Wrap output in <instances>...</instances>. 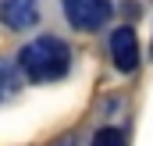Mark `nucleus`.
I'll use <instances>...</instances> for the list:
<instances>
[{
  "instance_id": "nucleus-5",
  "label": "nucleus",
  "mask_w": 153,
  "mask_h": 146,
  "mask_svg": "<svg viewBox=\"0 0 153 146\" xmlns=\"http://www.w3.org/2000/svg\"><path fill=\"white\" fill-rule=\"evenodd\" d=\"M22 68H14L11 61H0V104L4 100H11L18 89H22Z\"/></svg>"
},
{
  "instance_id": "nucleus-6",
  "label": "nucleus",
  "mask_w": 153,
  "mask_h": 146,
  "mask_svg": "<svg viewBox=\"0 0 153 146\" xmlns=\"http://www.w3.org/2000/svg\"><path fill=\"white\" fill-rule=\"evenodd\" d=\"M89 146H125V132L114 128V125H107V128H100V132L93 136Z\"/></svg>"
},
{
  "instance_id": "nucleus-2",
  "label": "nucleus",
  "mask_w": 153,
  "mask_h": 146,
  "mask_svg": "<svg viewBox=\"0 0 153 146\" xmlns=\"http://www.w3.org/2000/svg\"><path fill=\"white\" fill-rule=\"evenodd\" d=\"M111 14H114L111 0H64V18L78 32H96L100 25H107Z\"/></svg>"
},
{
  "instance_id": "nucleus-1",
  "label": "nucleus",
  "mask_w": 153,
  "mask_h": 146,
  "mask_svg": "<svg viewBox=\"0 0 153 146\" xmlns=\"http://www.w3.org/2000/svg\"><path fill=\"white\" fill-rule=\"evenodd\" d=\"M18 68L32 82H57L71 68V46L57 36H39L18 50Z\"/></svg>"
},
{
  "instance_id": "nucleus-4",
  "label": "nucleus",
  "mask_w": 153,
  "mask_h": 146,
  "mask_svg": "<svg viewBox=\"0 0 153 146\" xmlns=\"http://www.w3.org/2000/svg\"><path fill=\"white\" fill-rule=\"evenodd\" d=\"M0 22L14 32H25L39 22V7L36 0H0Z\"/></svg>"
},
{
  "instance_id": "nucleus-3",
  "label": "nucleus",
  "mask_w": 153,
  "mask_h": 146,
  "mask_svg": "<svg viewBox=\"0 0 153 146\" xmlns=\"http://www.w3.org/2000/svg\"><path fill=\"white\" fill-rule=\"evenodd\" d=\"M107 50H111V61H114L117 72L128 75V72H135V68H139V39H135V32H132L128 25H121V29L111 32Z\"/></svg>"
}]
</instances>
